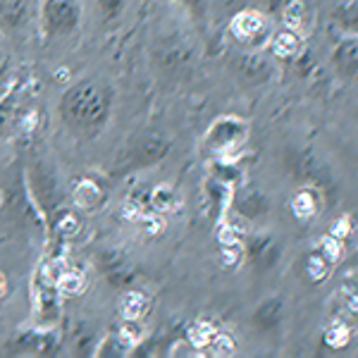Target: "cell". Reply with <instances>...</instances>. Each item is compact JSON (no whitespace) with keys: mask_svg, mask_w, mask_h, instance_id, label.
Masks as SVG:
<instances>
[{"mask_svg":"<svg viewBox=\"0 0 358 358\" xmlns=\"http://www.w3.org/2000/svg\"><path fill=\"white\" fill-rule=\"evenodd\" d=\"M108 113H110V94L94 79L69 89L60 103V115L67 127L84 136L98 134L106 124Z\"/></svg>","mask_w":358,"mask_h":358,"instance_id":"6da1fadb","label":"cell"},{"mask_svg":"<svg viewBox=\"0 0 358 358\" xmlns=\"http://www.w3.org/2000/svg\"><path fill=\"white\" fill-rule=\"evenodd\" d=\"M43 17L45 27L53 34H69L79 24V3L77 0H45Z\"/></svg>","mask_w":358,"mask_h":358,"instance_id":"7a4b0ae2","label":"cell"},{"mask_svg":"<svg viewBox=\"0 0 358 358\" xmlns=\"http://www.w3.org/2000/svg\"><path fill=\"white\" fill-rule=\"evenodd\" d=\"M246 138V124L236 117L220 120L208 134V143L220 153H232L236 146H241Z\"/></svg>","mask_w":358,"mask_h":358,"instance_id":"3957f363","label":"cell"},{"mask_svg":"<svg viewBox=\"0 0 358 358\" xmlns=\"http://www.w3.org/2000/svg\"><path fill=\"white\" fill-rule=\"evenodd\" d=\"M31 192L45 210H53V208L60 203V192H57L55 177L50 175L43 165H36L31 170Z\"/></svg>","mask_w":358,"mask_h":358,"instance_id":"277c9868","label":"cell"},{"mask_svg":"<svg viewBox=\"0 0 358 358\" xmlns=\"http://www.w3.org/2000/svg\"><path fill=\"white\" fill-rule=\"evenodd\" d=\"M248 256H251V263L256 265L258 270H268L273 268L280 258V248H277L275 239L268 234H258L251 239L248 244Z\"/></svg>","mask_w":358,"mask_h":358,"instance_id":"5b68a950","label":"cell"},{"mask_svg":"<svg viewBox=\"0 0 358 358\" xmlns=\"http://www.w3.org/2000/svg\"><path fill=\"white\" fill-rule=\"evenodd\" d=\"M236 69H239L241 77L251 84H261L265 79H270V74H273L268 62H265L261 55H253V53L241 55L239 60H236Z\"/></svg>","mask_w":358,"mask_h":358,"instance_id":"8992f818","label":"cell"},{"mask_svg":"<svg viewBox=\"0 0 358 358\" xmlns=\"http://www.w3.org/2000/svg\"><path fill=\"white\" fill-rule=\"evenodd\" d=\"M170 143L163 136H146L138 141L136 151H134V163L136 165H153L167 153Z\"/></svg>","mask_w":358,"mask_h":358,"instance_id":"52a82bcc","label":"cell"},{"mask_svg":"<svg viewBox=\"0 0 358 358\" xmlns=\"http://www.w3.org/2000/svg\"><path fill=\"white\" fill-rule=\"evenodd\" d=\"M106 273L115 287H127L131 280H134V270H131V265L127 263V258L120 251H108Z\"/></svg>","mask_w":358,"mask_h":358,"instance_id":"ba28073f","label":"cell"},{"mask_svg":"<svg viewBox=\"0 0 358 358\" xmlns=\"http://www.w3.org/2000/svg\"><path fill=\"white\" fill-rule=\"evenodd\" d=\"M268 208H270L268 199L258 192H244L236 199V210H239L241 217H248V220H256V217L265 215Z\"/></svg>","mask_w":358,"mask_h":358,"instance_id":"9c48e42d","label":"cell"},{"mask_svg":"<svg viewBox=\"0 0 358 358\" xmlns=\"http://www.w3.org/2000/svg\"><path fill=\"white\" fill-rule=\"evenodd\" d=\"M232 29H234V34L239 38L251 41V38H256L258 34L265 31V22H263V17L256 15V13H241V15L234 17Z\"/></svg>","mask_w":358,"mask_h":358,"instance_id":"30bf717a","label":"cell"},{"mask_svg":"<svg viewBox=\"0 0 358 358\" xmlns=\"http://www.w3.org/2000/svg\"><path fill=\"white\" fill-rule=\"evenodd\" d=\"M334 67L342 77H354L356 74V41H344L334 50Z\"/></svg>","mask_w":358,"mask_h":358,"instance_id":"8fae6325","label":"cell"},{"mask_svg":"<svg viewBox=\"0 0 358 358\" xmlns=\"http://www.w3.org/2000/svg\"><path fill=\"white\" fill-rule=\"evenodd\" d=\"M74 201H77V206L84 208V210H96L103 201V194L94 182L86 179V182H82L77 187V192H74Z\"/></svg>","mask_w":358,"mask_h":358,"instance_id":"7c38bea8","label":"cell"},{"mask_svg":"<svg viewBox=\"0 0 358 358\" xmlns=\"http://www.w3.org/2000/svg\"><path fill=\"white\" fill-rule=\"evenodd\" d=\"M280 313H282V306L277 299H273V301H265L261 308L256 310L253 320H256L263 330H273V327L277 325V320H280Z\"/></svg>","mask_w":358,"mask_h":358,"instance_id":"4fadbf2b","label":"cell"},{"mask_svg":"<svg viewBox=\"0 0 358 358\" xmlns=\"http://www.w3.org/2000/svg\"><path fill=\"white\" fill-rule=\"evenodd\" d=\"M148 203H151L153 210L158 213H167V210H175L179 206V196L170 189H155V192L148 196Z\"/></svg>","mask_w":358,"mask_h":358,"instance_id":"5bb4252c","label":"cell"},{"mask_svg":"<svg viewBox=\"0 0 358 358\" xmlns=\"http://www.w3.org/2000/svg\"><path fill=\"white\" fill-rule=\"evenodd\" d=\"M296 48H299V38L294 36L292 31H282V34H277L275 41H273V50H275V55H280V57H292L294 53H296Z\"/></svg>","mask_w":358,"mask_h":358,"instance_id":"9a60e30c","label":"cell"},{"mask_svg":"<svg viewBox=\"0 0 358 358\" xmlns=\"http://www.w3.org/2000/svg\"><path fill=\"white\" fill-rule=\"evenodd\" d=\"M143 308H146V299L141 296L138 292H127L124 299H122V310L124 315L129 317V320H134L143 313Z\"/></svg>","mask_w":358,"mask_h":358,"instance_id":"2e32d148","label":"cell"},{"mask_svg":"<svg viewBox=\"0 0 358 358\" xmlns=\"http://www.w3.org/2000/svg\"><path fill=\"white\" fill-rule=\"evenodd\" d=\"M124 346H129V342L120 334V337H108L106 342L101 344V351L98 354L101 356H120V354H124Z\"/></svg>","mask_w":358,"mask_h":358,"instance_id":"e0dca14e","label":"cell"},{"mask_svg":"<svg viewBox=\"0 0 358 358\" xmlns=\"http://www.w3.org/2000/svg\"><path fill=\"white\" fill-rule=\"evenodd\" d=\"M57 285H60L62 292L77 294V292H82V287H84V277L82 275H72V273H62V277L57 280Z\"/></svg>","mask_w":358,"mask_h":358,"instance_id":"ac0fdd59","label":"cell"},{"mask_svg":"<svg viewBox=\"0 0 358 358\" xmlns=\"http://www.w3.org/2000/svg\"><path fill=\"white\" fill-rule=\"evenodd\" d=\"M0 13H3L8 20L17 22L24 13V0H0Z\"/></svg>","mask_w":358,"mask_h":358,"instance_id":"d6986e66","label":"cell"},{"mask_svg":"<svg viewBox=\"0 0 358 358\" xmlns=\"http://www.w3.org/2000/svg\"><path fill=\"white\" fill-rule=\"evenodd\" d=\"M301 17H303V5L301 3H289L285 10V24L287 27H301Z\"/></svg>","mask_w":358,"mask_h":358,"instance_id":"ffe728a7","label":"cell"},{"mask_svg":"<svg viewBox=\"0 0 358 358\" xmlns=\"http://www.w3.org/2000/svg\"><path fill=\"white\" fill-rule=\"evenodd\" d=\"M213 351H215L217 356H229L234 354V342L229 337H224V334H213Z\"/></svg>","mask_w":358,"mask_h":358,"instance_id":"44dd1931","label":"cell"},{"mask_svg":"<svg viewBox=\"0 0 358 358\" xmlns=\"http://www.w3.org/2000/svg\"><path fill=\"white\" fill-rule=\"evenodd\" d=\"M98 8H101V13L106 20H115V17L122 13L124 0H98Z\"/></svg>","mask_w":358,"mask_h":358,"instance_id":"7402d4cb","label":"cell"},{"mask_svg":"<svg viewBox=\"0 0 358 358\" xmlns=\"http://www.w3.org/2000/svg\"><path fill=\"white\" fill-rule=\"evenodd\" d=\"M210 339H213V330L208 325H194L192 327V342L196 346H206V344H210Z\"/></svg>","mask_w":358,"mask_h":358,"instance_id":"603a6c76","label":"cell"},{"mask_svg":"<svg viewBox=\"0 0 358 358\" xmlns=\"http://www.w3.org/2000/svg\"><path fill=\"white\" fill-rule=\"evenodd\" d=\"M294 210H296V215L301 217H308L310 213H313V201H310L308 194H301L296 201H294Z\"/></svg>","mask_w":358,"mask_h":358,"instance_id":"cb8c5ba5","label":"cell"},{"mask_svg":"<svg viewBox=\"0 0 358 358\" xmlns=\"http://www.w3.org/2000/svg\"><path fill=\"white\" fill-rule=\"evenodd\" d=\"M325 270H327V263H325V258H320V256H313L308 261V273L313 280H322V275H325Z\"/></svg>","mask_w":358,"mask_h":358,"instance_id":"d4e9b609","label":"cell"},{"mask_svg":"<svg viewBox=\"0 0 358 358\" xmlns=\"http://www.w3.org/2000/svg\"><path fill=\"white\" fill-rule=\"evenodd\" d=\"M349 337V332H346V327H334V330L327 334V342L334 344V346H339L344 342V339Z\"/></svg>","mask_w":358,"mask_h":358,"instance_id":"484cf974","label":"cell"},{"mask_svg":"<svg viewBox=\"0 0 358 358\" xmlns=\"http://www.w3.org/2000/svg\"><path fill=\"white\" fill-rule=\"evenodd\" d=\"M322 248H325V258H330V261H337V256H339V244H337V239H325V244H322Z\"/></svg>","mask_w":358,"mask_h":358,"instance_id":"4316f807","label":"cell"},{"mask_svg":"<svg viewBox=\"0 0 358 358\" xmlns=\"http://www.w3.org/2000/svg\"><path fill=\"white\" fill-rule=\"evenodd\" d=\"M60 229H62V234L74 232V229H77V220H74L72 215H65V217H62V222H60Z\"/></svg>","mask_w":358,"mask_h":358,"instance_id":"83f0119b","label":"cell"},{"mask_svg":"<svg viewBox=\"0 0 358 358\" xmlns=\"http://www.w3.org/2000/svg\"><path fill=\"white\" fill-rule=\"evenodd\" d=\"M8 120H10V106H0V134L8 127Z\"/></svg>","mask_w":358,"mask_h":358,"instance_id":"f1b7e54d","label":"cell"},{"mask_svg":"<svg viewBox=\"0 0 358 358\" xmlns=\"http://www.w3.org/2000/svg\"><path fill=\"white\" fill-rule=\"evenodd\" d=\"M3 292H5V282H3V277H0V296H3Z\"/></svg>","mask_w":358,"mask_h":358,"instance_id":"f546056e","label":"cell"},{"mask_svg":"<svg viewBox=\"0 0 358 358\" xmlns=\"http://www.w3.org/2000/svg\"><path fill=\"white\" fill-rule=\"evenodd\" d=\"M3 62H5V55H3V50H0V67H3Z\"/></svg>","mask_w":358,"mask_h":358,"instance_id":"4dcf8cb0","label":"cell"}]
</instances>
